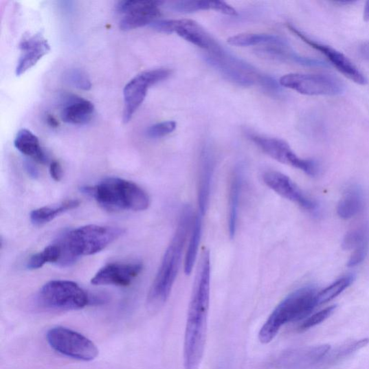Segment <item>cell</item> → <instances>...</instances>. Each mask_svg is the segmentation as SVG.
<instances>
[{"label": "cell", "mask_w": 369, "mask_h": 369, "mask_svg": "<svg viewBox=\"0 0 369 369\" xmlns=\"http://www.w3.org/2000/svg\"><path fill=\"white\" fill-rule=\"evenodd\" d=\"M219 369H221V368H219Z\"/></svg>", "instance_id": "cell-41"}, {"label": "cell", "mask_w": 369, "mask_h": 369, "mask_svg": "<svg viewBox=\"0 0 369 369\" xmlns=\"http://www.w3.org/2000/svg\"><path fill=\"white\" fill-rule=\"evenodd\" d=\"M65 80L70 85L82 91H90L92 83L87 74L80 69L69 70L65 75Z\"/></svg>", "instance_id": "cell-31"}, {"label": "cell", "mask_w": 369, "mask_h": 369, "mask_svg": "<svg viewBox=\"0 0 369 369\" xmlns=\"http://www.w3.org/2000/svg\"><path fill=\"white\" fill-rule=\"evenodd\" d=\"M39 306L58 311H73L89 305V295L71 280H54L44 285L38 293Z\"/></svg>", "instance_id": "cell-6"}, {"label": "cell", "mask_w": 369, "mask_h": 369, "mask_svg": "<svg viewBox=\"0 0 369 369\" xmlns=\"http://www.w3.org/2000/svg\"><path fill=\"white\" fill-rule=\"evenodd\" d=\"M194 219L190 206L185 205L147 296V306L150 311L155 312L159 309L170 296L180 269L185 245L193 226Z\"/></svg>", "instance_id": "cell-2"}, {"label": "cell", "mask_w": 369, "mask_h": 369, "mask_svg": "<svg viewBox=\"0 0 369 369\" xmlns=\"http://www.w3.org/2000/svg\"><path fill=\"white\" fill-rule=\"evenodd\" d=\"M161 1H121L117 10L126 14L120 22L122 31L133 30L146 25H150L161 16Z\"/></svg>", "instance_id": "cell-13"}, {"label": "cell", "mask_w": 369, "mask_h": 369, "mask_svg": "<svg viewBox=\"0 0 369 369\" xmlns=\"http://www.w3.org/2000/svg\"><path fill=\"white\" fill-rule=\"evenodd\" d=\"M279 83L289 89L310 96L341 95L346 88L343 82L336 77L312 74H288L280 79Z\"/></svg>", "instance_id": "cell-8"}, {"label": "cell", "mask_w": 369, "mask_h": 369, "mask_svg": "<svg viewBox=\"0 0 369 369\" xmlns=\"http://www.w3.org/2000/svg\"><path fill=\"white\" fill-rule=\"evenodd\" d=\"M16 148L24 155L34 159L41 164H46L48 157L41 148L38 138L31 131L20 130L14 141Z\"/></svg>", "instance_id": "cell-22"}, {"label": "cell", "mask_w": 369, "mask_h": 369, "mask_svg": "<svg viewBox=\"0 0 369 369\" xmlns=\"http://www.w3.org/2000/svg\"><path fill=\"white\" fill-rule=\"evenodd\" d=\"M214 166L213 152L205 146L201 155L198 191L199 213L202 216L209 208Z\"/></svg>", "instance_id": "cell-19"}, {"label": "cell", "mask_w": 369, "mask_h": 369, "mask_svg": "<svg viewBox=\"0 0 369 369\" xmlns=\"http://www.w3.org/2000/svg\"><path fill=\"white\" fill-rule=\"evenodd\" d=\"M205 58L227 80L241 86H251L256 81L261 84L265 78L252 66L228 54L223 48L210 53Z\"/></svg>", "instance_id": "cell-9"}, {"label": "cell", "mask_w": 369, "mask_h": 369, "mask_svg": "<svg viewBox=\"0 0 369 369\" xmlns=\"http://www.w3.org/2000/svg\"><path fill=\"white\" fill-rule=\"evenodd\" d=\"M202 233V216L199 213L194 219L190 231V241L184 262V271L190 275L193 271L199 253V247Z\"/></svg>", "instance_id": "cell-26"}, {"label": "cell", "mask_w": 369, "mask_h": 369, "mask_svg": "<svg viewBox=\"0 0 369 369\" xmlns=\"http://www.w3.org/2000/svg\"><path fill=\"white\" fill-rule=\"evenodd\" d=\"M288 27L293 34L301 38L309 46L326 56L331 63L339 72H342L344 76L361 85H365L368 83V80L364 74L344 54L309 38L306 34L298 30L297 27L291 25H289Z\"/></svg>", "instance_id": "cell-14"}, {"label": "cell", "mask_w": 369, "mask_h": 369, "mask_svg": "<svg viewBox=\"0 0 369 369\" xmlns=\"http://www.w3.org/2000/svg\"><path fill=\"white\" fill-rule=\"evenodd\" d=\"M80 190L110 212H142L148 209L150 204V197L144 189L120 178H108L96 186H83Z\"/></svg>", "instance_id": "cell-3"}, {"label": "cell", "mask_w": 369, "mask_h": 369, "mask_svg": "<svg viewBox=\"0 0 369 369\" xmlns=\"http://www.w3.org/2000/svg\"><path fill=\"white\" fill-rule=\"evenodd\" d=\"M317 289L305 287L294 291L274 309L260 330L258 339L269 344L286 324L306 319L317 304Z\"/></svg>", "instance_id": "cell-5"}, {"label": "cell", "mask_w": 369, "mask_h": 369, "mask_svg": "<svg viewBox=\"0 0 369 369\" xmlns=\"http://www.w3.org/2000/svg\"><path fill=\"white\" fill-rule=\"evenodd\" d=\"M336 307V305L328 306L321 310L319 313L308 317L301 324V326L299 328L300 331H305L318 326V324L328 319L334 313Z\"/></svg>", "instance_id": "cell-32"}, {"label": "cell", "mask_w": 369, "mask_h": 369, "mask_svg": "<svg viewBox=\"0 0 369 369\" xmlns=\"http://www.w3.org/2000/svg\"><path fill=\"white\" fill-rule=\"evenodd\" d=\"M80 204L78 200H69L53 208L45 206V208L35 210L30 214L32 223L36 226L45 225L58 216L78 208Z\"/></svg>", "instance_id": "cell-24"}, {"label": "cell", "mask_w": 369, "mask_h": 369, "mask_svg": "<svg viewBox=\"0 0 369 369\" xmlns=\"http://www.w3.org/2000/svg\"><path fill=\"white\" fill-rule=\"evenodd\" d=\"M170 8L177 12L192 13L199 10L213 9V1H200V0H186L171 3Z\"/></svg>", "instance_id": "cell-30"}, {"label": "cell", "mask_w": 369, "mask_h": 369, "mask_svg": "<svg viewBox=\"0 0 369 369\" xmlns=\"http://www.w3.org/2000/svg\"><path fill=\"white\" fill-rule=\"evenodd\" d=\"M243 183V172L241 166L233 171L229 194L228 229L230 239H234L237 232L239 205Z\"/></svg>", "instance_id": "cell-21"}, {"label": "cell", "mask_w": 369, "mask_h": 369, "mask_svg": "<svg viewBox=\"0 0 369 369\" xmlns=\"http://www.w3.org/2000/svg\"><path fill=\"white\" fill-rule=\"evenodd\" d=\"M62 110V120L68 124H85L93 117L94 106L87 100L76 96L65 98Z\"/></svg>", "instance_id": "cell-20"}, {"label": "cell", "mask_w": 369, "mask_h": 369, "mask_svg": "<svg viewBox=\"0 0 369 369\" xmlns=\"http://www.w3.org/2000/svg\"><path fill=\"white\" fill-rule=\"evenodd\" d=\"M353 276H347L336 280L333 284L319 292L317 298V304H326L338 296L353 283Z\"/></svg>", "instance_id": "cell-28"}, {"label": "cell", "mask_w": 369, "mask_h": 369, "mask_svg": "<svg viewBox=\"0 0 369 369\" xmlns=\"http://www.w3.org/2000/svg\"><path fill=\"white\" fill-rule=\"evenodd\" d=\"M249 138L265 154L280 164L299 169L309 176L315 177L318 175L320 172L318 162L314 159L299 157L285 141L255 135H250Z\"/></svg>", "instance_id": "cell-11"}, {"label": "cell", "mask_w": 369, "mask_h": 369, "mask_svg": "<svg viewBox=\"0 0 369 369\" xmlns=\"http://www.w3.org/2000/svg\"><path fill=\"white\" fill-rule=\"evenodd\" d=\"M168 69H157L143 71L133 78L124 87V109L123 120L129 122L133 115L142 104L149 88L168 79L171 76Z\"/></svg>", "instance_id": "cell-10"}, {"label": "cell", "mask_w": 369, "mask_h": 369, "mask_svg": "<svg viewBox=\"0 0 369 369\" xmlns=\"http://www.w3.org/2000/svg\"><path fill=\"white\" fill-rule=\"evenodd\" d=\"M154 30L165 33H176L197 47L214 52L221 48L219 43L196 21L183 20H159L151 23Z\"/></svg>", "instance_id": "cell-12"}, {"label": "cell", "mask_w": 369, "mask_h": 369, "mask_svg": "<svg viewBox=\"0 0 369 369\" xmlns=\"http://www.w3.org/2000/svg\"><path fill=\"white\" fill-rule=\"evenodd\" d=\"M211 290V259L203 251L188 310L184 337V369H199L208 331Z\"/></svg>", "instance_id": "cell-1"}, {"label": "cell", "mask_w": 369, "mask_h": 369, "mask_svg": "<svg viewBox=\"0 0 369 369\" xmlns=\"http://www.w3.org/2000/svg\"><path fill=\"white\" fill-rule=\"evenodd\" d=\"M124 233L122 228L95 225L71 230L57 242L62 251L61 258L57 265L68 267L80 257L96 254Z\"/></svg>", "instance_id": "cell-4"}, {"label": "cell", "mask_w": 369, "mask_h": 369, "mask_svg": "<svg viewBox=\"0 0 369 369\" xmlns=\"http://www.w3.org/2000/svg\"><path fill=\"white\" fill-rule=\"evenodd\" d=\"M19 48L21 54L16 69L17 76L23 75L50 52L47 40L40 34L25 36L19 44Z\"/></svg>", "instance_id": "cell-18"}, {"label": "cell", "mask_w": 369, "mask_h": 369, "mask_svg": "<svg viewBox=\"0 0 369 369\" xmlns=\"http://www.w3.org/2000/svg\"><path fill=\"white\" fill-rule=\"evenodd\" d=\"M359 51L364 60L369 61V40L361 44Z\"/></svg>", "instance_id": "cell-38"}, {"label": "cell", "mask_w": 369, "mask_h": 369, "mask_svg": "<svg viewBox=\"0 0 369 369\" xmlns=\"http://www.w3.org/2000/svg\"><path fill=\"white\" fill-rule=\"evenodd\" d=\"M364 19L365 21H369V1H367L365 5L364 11Z\"/></svg>", "instance_id": "cell-40"}, {"label": "cell", "mask_w": 369, "mask_h": 369, "mask_svg": "<svg viewBox=\"0 0 369 369\" xmlns=\"http://www.w3.org/2000/svg\"><path fill=\"white\" fill-rule=\"evenodd\" d=\"M62 256L60 246L57 243L50 245L42 252L32 256L27 262L29 270H36L42 268L44 265L51 262L58 264Z\"/></svg>", "instance_id": "cell-27"}, {"label": "cell", "mask_w": 369, "mask_h": 369, "mask_svg": "<svg viewBox=\"0 0 369 369\" xmlns=\"http://www.w3.org/2000/svg\"><path fill=\"white\" fill-rule=\"evenodd\" d=\"M262 180L279 196L298 204L303 209L309 211L316 209L315 202L305 196L287 175L277 171H268L263 174Z\"/></svg>", "instance_id": "cell-16"}, {"label": "cell", "mask_w": 369, "mask_h": 369, "mask_svg": "<svg viewBox=\"0 0 369 369\" xmlns=\"http://www.w3.org/2000/svg\"><path fill=\"white\" fill-rule=\"evenodd\" d=\"M141 262H113L106 265L98 271L91 279L96 286L128 287L142 272Z\"/></svg>", "instance_id": "cell-15"}, {"label": "cell", "mask_w": 369, "mask_h": 369, "mask_svg": "<svg viewBox=\"0 0 369 369\" xmlns=\"http://www.w3.org/2000/svg\"><path fill=\"white\" fill-rule=\"evenodd\" d=\"M227 42L230 45L241 47L260 45V44L269 46L287 45V42L282 37L262 34H238L228 38Z\"/></svg>", "instance_id": "cell-23"}, {"label": "cell", "mask_w": 369, "mask_h": 369, "mask_svg": "<svg viewBox=\"0 0 369 369\" xmlns=\"http://www.w3.org/2000/svg\"><path fill=\"white\" fill-rule=\"evenodd\" d=\"M177 127L174 121H168L157 123L149 127L146 131V135L152 139L164 137L173 132Z\"/></svg>", "instance_id": "cell-33"}, {"label": "cell", "mask_w": 369, "mask_h": 369, "mask_svg": "<svg viewBox=\"0 0 369 369\" xmlns=\"http://www.w3.org/2000/svg\"><path fill=\"white\" fill-rule=\"evenodd\" d=\"M25 171L33 179H37L39 173L37 168L34 166L32 162L26 161L24 164Z\"/></svg>", "instance_id": "cell-37"}, {"label": "cell", "mask_w": 369, "mask_h": 369, "mask_svg": "<svg viewBox=\"0 0 369 369\" xmlns=\"http://www.w3.org/2000/svg\"><path fill=\"white\" fill-rule=\"evenodd\" d=\"M364 206L362 192L359 188H351L339 201L337 213L344 219H351L359 214Z\"/></svg>", "instance_id": "cell-25"}, {"label": "cell", "mask_w": 369, "mask_h": 369, "mask_svg": "<svg viewBox=\"0 0 369 369\" xmlns=\"http://www.w3.org/2000/svg\"><path fill=\"white\" fill-rule=\"evenodd\" d=\"M49 172L54 181L58 182L63 179V172L62 166L56 161H53L49 167Z\"/></svg>", "instance_id": "cell-36"}, {"label": "cell", "mask_w": 369, "mask_h": 369, "mask_svg": "<svg viewBox=\"0 0 369 369\" xmlns=\"http://www.w3.org/2000/svg\"><path fill=\"white\" fill-rule=\"evenodd\" d=\"M368 243H366L354 250L353 254L348 262V267H356L365 260L368 252Z\"/></svg>", "instance_id": "cell-34"}, {"label": "cell", "mask_w": 369, "mask_h": 369, "mask_svg": "<svg viewBox=\"0 0 369 369\" xmlns=\"http://www.w3.org/2000/svg\"><path fill=\"white\" fill-rule=\"evenodd\" d=\"M47 122L52 128H57L58 126V122L56 120V118L52 115L48 114L47 116Z\"/></svg>", "instance_id": "cell-39"}, {"label": "cell", "mask_w": 369, "mask_h": 369, "mask_svg": "<svg viewBox=\"0 0 369 369\" xmlns=\"http://www.w3.org/2000/svg\"><path fill=\"white\" fill-rule=\"evenodd\" d=\"M213 10L223 13L230 16H238L237 10L223 1H213Z\"/></svg>", "instance_id": "cell-35"}, {"label": "cell", "mask_w": 369, "mask_h": 369, "mask_svg": "<svg viewBox=\"0 0 369 369\" xmlns=\"http://www.w3.org/2000/svg\"><path fill=\"white\" fill-rule=\"evenodd\" d=\"M47 339L54 350L67 357L91 361L98 356L99 350L94 343L75 331L65 327H54L47 332Z\"/></svg>", "instance_id": "cell-7"}, {"label": "cell", "mask_w": 369, "mask_h": 369, "mask_svg": "<svg viewBox=\"0 0 369 369\" xmlns=\"http://www.w3.org/2000/svg\"><path fill=\"white\" fill-rule=\"evenodd\" d=\"M369 243V230L368 226H361L351 230L345 235L342 243L344 249L350 250Z\"/></svg>", "instance_id": "cell-29"}, {"label": "cell", "mask_w": 369, "mask_h": 369, "mask_svg": "<svg viewBox=\"0 0 369 369\" xmlns=\"http://www.w3.org/2000/svg\"><path fill=\"white\" fill-rule=\"evenodd\" d=\"M331 349L324 344L292 349L283 354L278 364L284 369H309L320 364Z\"/></svg>", "instance_id": "cell-17"}]
</instances>
